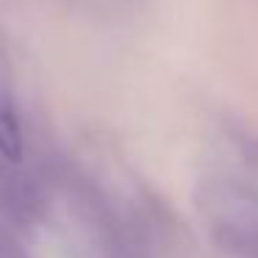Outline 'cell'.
Returning a JSON list of instances; mask_svg holds the SVG:
<instances>
[{
  "mask_svg": "<svg viewBox=\"0 0 258 258\" xmlns=\"http://www.w3.org/2000/svg\"><path fill=\"white\" fill-rule=\"evenodd\" d=\"M0 156L9 158V161L23 158V131H20L14 106L6 97H0Z\"/></svg>",
  "mask_w": 258,
  "mask_h": 258,
  "instance_id": "1",
  "label": "cell"
}]
</instances>
